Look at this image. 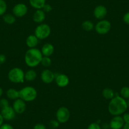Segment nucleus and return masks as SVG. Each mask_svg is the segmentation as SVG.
Masks as SVG:
<instances>
[{
  "label": "nucleus",
  "mask_w": 129,
  "mask_h": 129,
  "mask_svg": "<svg viewBox=\"0 0 129 129\" xmlns=\"http://www.w3.org/2000/svg\"><path fill=\"white\" fill-rule=\"evenodd\" d=\"M82 27L84 30L90 32V31H92L94 28V25L91 21L85 20L82 23Z\"/></svg>",
  "instance_id": "4be33fe9"
},
{
  "label": "nucleus",
  "mask_w": 129,
  "mask_h": 129,
  "mask_svg": "<svg viewBox=\"0 0 129 129\" xmlns=\"http://www.w3.org/2000/svg\"><path fill=\"white\" fill-rule=\"evenodd\" d=\"M1 114L3 116L4 120L10 121L13 120L15 118L16 112L12 106H7V107L2 108L1 110Z\"/></svg>",
  "instance_id": "1a4fd4ad"
},
{
  "label": "nucleus",
  "mask_w": 129,
  "mask_h": 129,
  "mask_svg": "<svg viewBox=\"0 0 129 129\" xmlns=\"http://www.w3.org/2000/svg\"><path fill=\"white\" fill-rule=\"evenodd\" d=\"M28 12V8L23 3H18L13 8V13L17 17H23Z\"/></svg>",
  "instance_id": "6e6552de"
},
{
  "label": "nucleus",
  "mask_w": 129,
  "mask_h": 129,
  "mask_svg": "<svg viewBox=\"0 0 129 129\" xmlns=\"http://www.w3.org/2000/svg\"><path fill=\"white\" fill-rule=\"evenodd\" d=\"M41 63L43 66L45 67H48L51 66V63H52V61H51V59L50 57L43 56V58H42Z\"/></svg>",
  "instance_id": "a878e982"
},
{
  "label": "nucleus",
  "mask_w": 129,
  "mask_h": 129,
  "mask_svg": "<svg viewBox=\"0 0 129 129\" xmlns=\"http://www.w3.org/2000/svg\"><path fill=\"white\" fill-rule=\"evenodd\" d=\"M7 60L6 56L3 54H0V64H3Z\"/></svg>",
  "instance_id": "f704fd0d"
},
{
  "label": "nucleus",
  "mask_w": 129,
  "mask_h": 129,
  "mask_svg": "<svg viewBox=\"0 0 129 129\" xmlns=\"http://www.w3.org/2000/svg\"><path fill=\"white\" fill-rule=\"evenodd\" d=\"M8 77L10 81L15 84L23 83L25 79V73L20 68H13L8 72Z\"/></svg>",
  "instance_id": "20e7f679"
},
{
  "label": "nucleus",
  "mask_w": 129,
  "mask_h": 129,
  "mask_svg": "<svg viewBox=\"0 0 129 129\" xmlns=\"http://www.w3.org/2000/svg\"><path fill=\"white\" fill-rule=\"evenodd\" d=\"M3 89H2V87H0V98L2 96V95H3Z\"/></svg>",
  "instance_id": "4c0bfd02"
},
{
  "label": "nucleus",
  "mask_w": 129,
  "mask_h": 129,
  "mask_svg": "<svg viewBox=\"0 0 129 129\" xmlns=\"http://www.w3.org/2000/svg\"><path fill=\"white\" fill-rule=\"evenodd\" d=\"M37 78V73L34 70H29L25 73V80L27 81H34Z\"/></svg>",
  "instance_id": "412c9836"
},
{
  "label": "nucleus",
  "mask_w": 129,
  "mask_h": 129,
  "mask_svg": "<svg viewBox=\"0 0 129 129\" xmlns=\"http://www.w3.org/2000/svg\"><path fill=\"white\" fill-rule=\"evenodd\" d=\"M111 28V24L110 21L107 20H101L96 23L95 26V30L98 34L100 35H105L110 31Z\"/></svg>",
  "instance_id": "423d86ee"
},
{
  "label": "nucleus",
  "mask_w": 129,
  "mask_h": 129,
  "mask_svg": "<svg viewBox=\"0 0 129 129\" xmlns=\"http://www.w3.org/2000/svg\"><path fill=\"white\" fill-rule=\"evenodd\" d=\"M39 39L35 35H30L26 39V44L27 47L30 48H35L38 46Z\"/></svg>",
  "instance_id": "f3484780"
},
{
  "label": "nucleus",
  "mask_w": 129,
  "mask_h": 129,
  "mask_svg": "<svg viewBox=\"0 0 129 129\" xmlns=\"http://www.w3.org/2000/svg\"><path fill=\"white\" fill-rule=\"evenodd\" d=\"M13 108L14 109L16 113L22 114L26 110V103L25 101L22 100V99L18 98L15 100L13 103Z\"/></svg>",
  "instance_id": "ddd939ff"
},
{
  "label": "nucleus",
  "mask_w": 129,
  "mask_h": 129,
  "mask_svg": "<svg viewBox=\"0 0 129 129\" xmlns=\"http://www.w3.org/2000/svg\"><path fill=\"white\" fill-rule=\"evenodd\" d=\"M87 129H102L98 123H92L88 126Z\"/></svg>",
  "instance_id": "c85d7f7f"
},
{
  "label": "nucleus",
  "mask_w": 129,
  "mask_h": 129,
  "mask_svg": "<svg viewBox=\"0 0 129 129\" xmlns=\"http://www.w3.org/2000/svg\"><path fill=\"white\" fill-rule=\"evenodd\" d=\"M51 27L49 25L46 23H41L39 25L37 26L34 31V35L38 38L39 40H43V39H46L50 36Z\"/></svg>",
  "instance_id": "39448f33"
},
{
  "label": "nucleus",
  "mask_w": 129,
  "mask_h": 129,
  "mask_svg": "<svg viewBox=\"0 0 129 129\" xmlns=\"http://www.w3.org/2000/svg\"><path fill=\"white\" fill-rule=\"evenodd\" d=\"M43 56V54L39 49L30 48L26 51L24 60L27 66L34 68L40 64Z\"/></svg>",
  "instance_id": "f03ea898"
},
{
  "label": "nucleus",
  "mask_w": 129,
  "mask_h": 129,
  "mask_svg": "<svg viewBox=\"0 0 129 129\" xmlns=\"http://www.w3.org/2000/svg\"><path fill=\"white\" fill-rule=\"evenodd\" d=\"M41 51L43 56L50 57L54 53V47L51 43H46L43 46Z\"/></svg>",
  "instance_id": "2eb2a0df"
},
{
  "label": "nucleus",
  "mask_w": 129,
  "mask_h": 129,
  "mask_svg": "<svg viewBox=\"0 0 129 129\" xmlns=\"http://www.w3.org/2000/svg\"><path fill=\"white\" fill-rule=\"evenodd\" d=\"M52 9H53V8H52L51 6L49 4H46V3L44 5V6L43 7V10L44 11L45 13H48V12H50L52 10Z\"/></svg>",
  "instance_id": "c756f323"
},
{
  "label": "nucleus",
  "mask_w": 129,
  "mask_h": 129,
  "mask_svg": "<svg viewBox=\"0 0 129 129\" xmlns=\"http://www.w3.org/2000/svg\"><path fill=\"white\" fill-rule=\"evenodd\" d=\"M120 96L126 100L129 99V87H123L120 90Z\"/></svg>",
  "instance_id": "b1692460"
},
{
  "label": "nucleus",
  "mask_w": 129,
  "mask_h": 129,
  "mask_svg": "<svg viewBox=\"0 0 129 129\" xmlns=\"http://www.w3.org/2000/svg\"><path fill=\"white\" fill-rule=\"evenodd\" d=\"M0 129H14L13 126L10 124L8 123H3L2 126H0Z\"/></svg>",
  "instance_id": "2f4dec72"
},
{
  "label": "nucleus",
  "mask_w": 129,
  "mask_h": 129,
  "mask_svg": "<svg viewBox=\"0 0 129 129\" xmlns=\"http://www.w3.org/2000/svg\"><path fill=\"white\" fill-rule=\"evenodd\" d=\"M56 120L59 123H64L67 122L70 118V112L69 109L64 106H61L58 109L56 113Z\"/></svg>",
  "instance_id": "0eeeda50"
},
{
  "label": "nucleus",
  "mask_w": 129,
  "mask_h": 129,
  "mask_svg": "<svg viewBox=\"0 0 129 129\" xmlns=\"http://www.w3.org/2000/svg\"><path fill=\"white\" fill-rule=\"evenodd\" d=\"M3 20L6 23L9 25H12L15 22L16 18L14 15L12 14H5L3 15Z\"/></svg>",
  "instance_id": "5701e85b"
},
{
  "label": "nucleus",
  "mask_w": 129,
  "mask_h": 129,
  "mask_svg": "<svg viewBox=\"0 0 129 129\" xmlns=\"http://www.w3.org/2000/svg\"><path fill=\"white\" fill-rule=\"evenodd\" d=\"M41 79L45 84H51L55 79V74L49 69H45L41 74Z\"/></svg>",
  "instance_id": "9d476101"
},
{
  "label": "nucleus",
  "mask_w": 129,
  "mask_h": 129,
  "mask_svg": "<svg viewBox=\"0 0 129 129\" xmlns=\"http://www.w3.org/2000/svg\"><path fill=\"white\" fill-rule=\"evenodd\" d=\"M29 3L31 7L35 9H43L46 4V0H29Z\"/></svg>",
  "instance_id": "a211bd4d"
},
{
  "label": "nucleus",
  "mask_w": 129,
  "mask_h": 129,
  "mask_svg": "<svg viewBox=\"0 0 129 129\" xmlns=\"http://www.w3.org/2000/svg\"><path fill=\"white\" fill-rule=\"evenodd\" d=\"M107 8L103 5L97 6L94 10V16L95 18L100 20L104 19L107 15Z\"/></svg>",
  "instance_id": "4468645a"
},
{
  "label": "nucleus",
  "mask_w": 129,
  "mask_h": 129,
  "mask_svg": "<svg viewBox=\"0 0 129 129\" xmlns=\"http://www.w3.org/2000/svg\"><path fill=\"white\" fill-rule=\"evenodd\" d=\"M7 10V4L5 0H0V16L4 15Z\"/></svg>",
  "instance_id": "393cba45"
},
{
  "label": "nucleus",
  "mask_w": 129,
  "mask_h": 129,
  "mask_svg": "<svg viewBox=\"0 0 129 129\" xmlns=\"http://www.w3.org/2000/svg\"><path fill=\"white\" fill-rule=\"evenodd\" d=\"M49 125L52 128H56L59 126V122L57 120H52L49 121Z\"/></svg>",
  "instance_id": "cd10ccee"
},
{
  "label": "nucleus",
  "mask_w": 129,
  "mask_h": 129,
  "mask_svg": "<svg viewBox=\"0 0 129 129\" xmlns=\"http://www.w3.org/2000/svg\"><path fill=\"white\" fill-rule=\"evenodd\" d=\"M128 108L126 101L120 95L115 96L109 103V113L113 116H118L125 113Z\"/></svg>",
  "instance_id": "f257e3e1"
},
{
  "label": "nucleus",
  "mask_w": 129,
  "mask_h": 129,
  "mask_svg": "<svg viewBox=\"0 0 129 129\" xmlns=\"http://www.w3.org/2000/svg\"><path fill=\"white\" fill-rule=\"evenodd\" d=\"M123 121L125 123H128L129 122V113H123L122 116Z\"/></svg>",
  "instance_id": "72a5a7b5"
},
{
  "label": "nucleus",
  "mask_w": 129,
  "mask_h": 129,
  "mask_svg": "<svg viewBox=\"0 0 129 129\" xmlns=\"http://www.w3.org/2000/svg\"><path fill=\"white\" fill-rule=\"evenodd\" d=\"M46 18V14L45 12L42 9L36 10L33 15V20L36 23H43Z\"/></svg>",
  "instance_id": "dca6fc26"
},
{
  "label": "nucleus",
  "mask_w": 129,
  "mask_h": 129,
  "mask_svg": "<svg viewBox=\"0 0 129 129\" xmlns=\"http://www.w3.org/2000/svg\"><path fill=\"white\" fill-rule=\"evenodd\" d=\"M126 103H127L128 107H129V99H128V101H126Z\"/></svg>",
  "instance_id": "58836bf2"
},
{
  "label": "nucleus",
  "mask_w": 129,
  "mask_h": 129,
  "mask_svg": "<svg viewBox=\"0 0 129 129\" xmlns=\"http://www.w3.org/2000/svg\"><path fill=\"white\" fill-rule=\"evenodd\" d=\"M123 21L126 24L129 25V12H126L123 17Z\"/></svg>",
  "instance_id": "7c9ffc66"
},
{
  "label": "nucleus",
  "mask_w": 129,
  "mask_h": 129,
  "mask_svg": "<svg viewBox=\"0 0 129 129\" xmlns=\"http://www.w3.org/2000/svg\"><path fill=\"white\" fill-rule=\"evenodd\" d=\"M34 129H46V127L43 123H37L34 125Z\"/></svg>",
  "instance_id": "473e14b6"
},
{
  "label": "nucleus",
  "mask_w": 129,
  "mask_h": 129,
  "mask_svg": "<svg viewBox=\"0 0 129 129\" xmlns=\"http://www.w3.org/2000/svg\"><path fill=\"white\" fill-rule=\"evenodd\" d=\"M3 121H4V118H3V116H2L1 113H0V126L3 124Z\"/></svg>",
  "instance_id": "c9c22d12"
},
{
  "label": "nucleus",
  "mask_w": 129,
  "mask_h": 129,
  "mask_svg": "<svg viewBox=\"0 0 129 129\" xmlns=\"http://www.w3.org/2000/svg\"><path fill=\"white\" fill-rule=\"evenodd\" d=\"M55 82L59 87H65L69 85L70 82V79L69 77L65 74H59L57 75H55Z\"/></svg>",
  "instance_id": "9b49d317"
},
{
  "label": "nucleus",
  "mask_w": 129,
  "mask_h": 129,
  "mask_svg": "<svg viewBox=\"0 0 129 129\" xmlns=\"http://www.w3.org/2000/svg\"><path fill=\"white\" fill-rule=\"evenodd\" d=\"M7 95L10 100H16L20 98L19 91L14 88H10L7 91Z\"/></svg>",
  "instance_id": "6ab92c4d"
},
{
  "label": "nucleus",
  "mask_w": 129,
  "mask_h": 129,
  "mask_svg": "<svg viewBox=\"0 0 129 129\" xmlns=\"http://www.w3.org/2000/svg\"><path fill=\"white\" fill-rule=\"evenodd\" d=\"M102 95L106 100H111L115 97V92L111 88H105L103 90Z\"/></svg>",
  "instance_id": "aec40b11"
},
{
  "label": "nucleus",
  "mask_w": 129,
  "mask_h": 129,
  "mask_svg": "<svg viewBox=\"0 0 129 129\" xmlns=\"http://www.w3.org/2000/svg\"><path fill=\"white\" fill-rule=\"evenodd\" d=\"M8 106H9V102L7 99L3 98L0 100V107L2 108V109L7 107Z\"/></svg>",
  "instance_id": "bb28decb"
},
{
  "label": "nucleus",
  "mask_w": 129,
  "mask_h": 129,
  "mask_svg": "<svg viewBox=\"0 0 129 129\" xmlns=\"http://www.w3.org/2000/svg\"><path fill=\"white\" fill-rule=\"evenodd\" d=\"M123 129H129V122L128 123H125L123 126L122 128Z\"/></svg>",
  "instance_id": "e433bc0d"
},
{
  "label": "nucleus",
  "mask_w": 129,
  "mask_h": 129,
  "mask_svg": "<svg viewBox=\"0 0 129 129\" xmlns=\"http://www.w3.org/2000/svg\"><path fill=\"white\" fill-rule=\"evenodd\" d=\"M20 98L25 102H32L36 99L38 92L33 87L27 86L19 90Z\"/></svg>",
  "instance_id": "7ed1b4c3"
},
{
  "label": "nucleus",
  "mask_w": 129,
  "mask_h": 129,
  "mask_svg": "<svg viewBox=\"0 0 129 129\" xmlns=\"http://www.w3.org/2000/svg\"><path fill=\"white\" fill-rule=\"evenodd\" d=\"M125 122L122 116L120 115L114 116L110 122V127L111 129H121L123 126Z\"/></svg>",
  "instance_id": "f8f14e48"
}]
</instances>
